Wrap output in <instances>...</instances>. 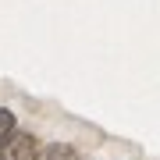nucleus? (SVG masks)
<instances>
[{
  "label": "nucleus",
  "mask_w": 160,
  "mask_h": 160,
  "mask_svg": "<svg viewBox=\"0 0 160 160\" xmlns=\"http://www.w3.org/2000/svg\"><path fill=\"white\" fill-rule=\"evenodd\" d=\"M32 160H75V149H71V146H64V142H50V146L36 149V157H32Z\"/></svg>",
  "instance_id": "f03ea898"
},
{
  "label": "nucleus",
  "mask_w": 160,
  "mask_h": 160,
  "mask_svg": "<svg viewBox=\"0 0 160 160\" xmlns=\"http://www.w3.org/2000/svg\"><path fill=\"white\" fill-rule=\"evenodd\" d=\"M11 132H14V114L11 110H0V146L11 139Z\"/></svg>",
  "instance_id": "7ed1b4c3"
},
{
  "label": "nucleus",
  "mask_w": 160,
  "mask_h": 160,
  "mask_svg": "<svg viewBox=\"0 0 160 160\" xmlns=\"http://www.w3.org/2000/svg\"><path fill=\"white\" fill-rule=\"evenodd\" d=\"M32 157H36V142L25 132H11V139L0 146V160H32Z\"/></svg>",
  "instance_id": "f257e3e1"
}]
</instances>
